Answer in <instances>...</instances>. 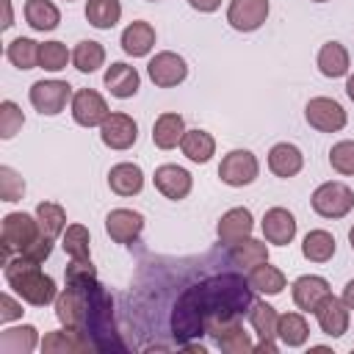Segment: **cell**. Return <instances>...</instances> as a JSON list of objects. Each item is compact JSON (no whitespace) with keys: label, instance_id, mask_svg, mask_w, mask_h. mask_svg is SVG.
<instances>
[{"label":"cell","instance_id":"cell-1","mask_svg":"<svg viewBox=\"0 0 354 354\" xmlns=\"http://www.w3.org/2000/svg\"><path fill=\"white\" fill-rule=\"evenodd\" d=\"M124 299V318L136 351H199V337H216L254 304L249 277L227 254L147 263Z\"/></svg>","mask_w":354,"mask_h":354},{"label":"cell","instance_id":"cell-2","mask_svg":"<svg viewBox=\"0 0 354 354\" xmlns=\"http://www.w3.org/2000/svg\"><path fill=\"white\" fill-rule=\"evenodd\" d=\"M75 282L83 285V293H86L83 335L94 343V351H127L130 346L122 340V329L116 326L111 293L97 282V277H83V279H75Z\"/></svg>","mask_w":354,"mask_h":354},{"label":"cell","instance_id":"cell-3","mask_svg":"<svg viewBox=\"0 0 354 354\" xmlns=\"http://www.w3.org/2000/svg\"><path fill=\"white\" fill-rule=\"evenodd\" d=\"M6 266V282L33 307H44L55 299V282L53 277L41 274L39 263L22 257V254H14L11 260L3 263Z\"/></svg>","mask_w":354,"mask_h":354},{"label":"cell","instance_id":"cell-4","mask_svg":"<svg viewBox=\"0 0 354 354\" xmlns=\"http://www.w3.org/2000/svg\"><path fill=\"white\" fill-rule=\"evenodd\" d=\"M39 235H41V230H39V221L36 218H30L28 213H8L3 218V232H0V241H3V263L11 260L14 254H22Z\"/></svg>","mask_w":354,"mask_h":354},{"label":"cell","instance_id":"cell-5","mask_svg":"<svg viewBox=\"0 0 354 354\" xmlns=\"http://www.w3.org/2000/svg\"><path fill=\"white\" fill-rule=\"evenodd\" d=\"M354 207V191L343 183H324L313 194V210L324 218H343Z\"/></svg>","mask_w":354,"mask_h":354},{"label":"cell","instance_id":"cell-6","mask_svg":"<svg viewBox=\"0 0 354 354\" xmlns=\"http://www.w3.org/2000/svg\"><path fill=\"white\" fill-rule=\"evenodd\" d=\"M69 97H72V86L66 80H36L30 86V102L41 116L61 113Z\"/></svg>","mask_w":354,"mask_h":354},{"label":"cell","instance_id":"cell-7","mask_svg":"<svg viewBox=\"0 0 354 354\" xmlns=\"http://www.w3.org/2000/svg\"><path fill=\"white\" fill-rule=\"evenodd\" d=\"M218 177H221V183L235 185V188L249 185L257 177V158L249 149H232V152H227L221 158Z\"/></svg>","mask_w":354,"mask_h":354},{"label":"cell","instance_id":"cell-8","mask_svg":"<svg viewBox=\"0 0 354 354\" xmlns=\"http://www.w3.org/2000/svg\"><path fill=\"white\" fill-rule=\"evenodd\" d=\"M304 116H307V122H310L315 130H321V133H337V130H343V124H346V111H343V105L335 102V100H329V97H313V100L307 102V108H304Z\"/></svg>","mask_w":354,"mask_h":354},{"label":"cell","instance_id":"cell-9","mask_svg":"<svg viewBox=\"0 0 354 354\" xmlns=\"http://www.w3.org/2000/svg\"><path fill=\"white\" fill-rule=\"evenodd\" d=\"M100 138L111 149H127L138 138V124L127 113H108L105 122L100 124Z\"/></svg>","mask_w":354,"mask_h":354},{"label":"cell","instance_id":"cell-10","mask_svg":"<svg viewBox=\"0 0 354 354\" xmlns=\"http://www.w3.org/2000/svg\"><path fill=\"white\" fill-rule=\"evenodd\" d=\"M147 72H149V77H152L155 86H160V88H171V86H177V83L185 80L188 66H185V61H183L177 53L163 50V53H158V55L147 64Z\"/></svg>","mask_w":354,"mask_h":354},{"label":"cell","instance_id":"cell-11","mask_svg":"<svg viewBox=\"0 0 354 354\" xmlns=\"http://www.w3.org/2000/svg\"><path fill=\"white\" fill-rule=\"evenodd\" d=\"M313 313H315V318H318V326H321L324 335H329V337H340V335L348 329V304H346L343 299L332 296V293H326V296L318 301V307H315Z\"/></svg>","mask_w":354,"mask_h":354},{"label":"cell","instance_id":"cell-12","mask_svg":"<svg viewBox=\"0 0 354 354\" xmlns=\"http://www.w3.org/2000/svg\"><path fill=\"white\" fill-rule=\"evenodd\" d=\"M277 321H279V315H277V310L271 304L254 301L249 307V324H252V329L260 337V343L254 346V351H268V354L277 351V343H274V337H277Z\"/></svg>","mask_w":354,"mask_h":354},{"label":"cell","instance_id":"cell-13","mask_svg":"<svg viewBox=\"0 0 354 354\" xmlns=\"http://www.w3.org/2000/svg\"><path fill=\"white\" fill-rule=\"evenodd\" d=\"M266 17H268V0H232L227 8V22L241 33L257 30L266 22Z\"/></svg>","mask_w":354,"mask_h":354},{"label":"cell","instance_id":"cell-14","mask_svg":"<svg viewBox=\"0 0 354 354\" xmlns=\"http://www.w3.org/2000/svg\"><path fill=\"white\" fill-rule=\"evenodd\" d=\"M105 116H108V105H105V100H102L94 88H80V91H75V97H72V119H75L77 124H83V127H97V124L105 122Z\"/></svg>","mask_w":354,"mask_h":354},{"label":"cell","instance_id":"cell-15","mask_svg":"<svg viewBox=\"0 0 354 354\" xmlns=\"http://www.w3.org/2000/svg\"><path fill=\"white\" fill-rule=\"evenodd\" d=\"M105 230L116 243H133V241H138V235L144 230V216L136 210H127V207H116L108 213Z\"/></svg>","mask_w":354,"mask_h":354},{"label":"cell","instance_id":"cell-16","mask_svg":"<svg viewBox=\"0 0 354 354\" xmlns=\"http://www.w3.org/2000/svg\"><path fill=\"white\" fill-rule=\"evenodd\" d=\"M155 188L166 196V199H185L191 191V174L183 166L166 163L155 169Z\"/></svg>","mask_w":354,"mask_h":354},{"label":"cell","instance_id":"cell-17","mask_svg":"<svg viewBox=\"0 0 354 354\" xmlns=\"http://www.w3.org/2000/svg\"><path fill=\"white\" fill-rule=\"evenodd\" d=\"M216 232H218V241H221L224 246L241 243V241L249 238V232H252V213H249L246 207H232V210H227V213L218 218Z\"/></svg>","mask_w":354,"mask_h":354},{"label":"cell","instance_id":"cell-18","mask_svg":"<svg viewBox=\"0 0 354 354\" xmlns=\"http://www.w3.org/2000/svg\"><path fill=\"white\" fill-rule=\"evenodd\" d=\"M263 235L268 243H277V246H285L293 241L296 235V218L285 210V207H271L266 210L263 216Z\"/></svg>","mask_w":354,"mask_h":354},{"label":"cell","instance_id":"cell-19","mask_svg":"<svg viewBox=\"0 0 354 354\" xmlns=\"http://www.w3.org/2000/svg\"><path fill=\"white\" fill-rule=\"evenodd\" d=\"M41 351L44 354H69V351H94V343L77 332V329H69L64 326L61 332H50L44 335L41 340Z\"/></svg>","mask_w":354,"mask_h":354},{"label":"cell","instance_id":"cell-20","mask_svg":"<svg viewBox=\"0 0 354 354\" xmlns=\"http://www.w3.org/2000/svg\"><path fill=\"white\" fill-rule=\"evenodd\" d=\"M105 86H108V91H111L113 97L127 100V97H133V94L138 91L141 77H138L136 66H127V64L116 61V64H111L108 72H105Z\"/></svg>","mask_w":354,"mask_h":354},{"label":"cell","instance_id":"cell-21","mask_svg":"<svg viewBox=\"0 0 354 354\" xmlns=\"http://www.w3.org/2000/svg\"><path fill=\"white\" fill-rule=\"evenodd\" d=\"M326 293H329V282H326L324 277L307 274V277H299V279L293 282V301H296L299 310L313 313V310L318 307V301H321Z\"/></svg>","mask_w":354,"mask_h":354},{"label":"cell","instance_id":"cell-22","mask_svg":"<svg viewBox=\"0 0 354 354\" xmlns=\"http://www.w3.org/2000/svg\"><path fill=\"white\" fill-rule=\"evenodd\" d=\"M152 47H155V28L149 22L136 19V22H130L124 28V33H122V50L127 55L138 58V55H147Z\"/></svg>","mask_w":354,"mask_h":354},{"label":"cell","instance_id":"cell-23","mask_svg":"<svg viewBox=\"0 0 354 354\" xmlns=\"http://www.w3.org/2000/svg\"><path fill=\"white\" fill-rule=\"evenodd\" d=\"M301 163H304V158H301L299 147H293V144H288V141L274 144L271 152H268V169H271L277 177H285V180H288V177L299 174V171H301Z\"/></svg>","mask_w":354,"mask_h":354},{"label":"cell","instance_id":"cell-24","mask_svg":"<svg viewBox=\"0 0 354 354\" xmlns=\"http://www.w3.org/2000/svg\"><path fill=\"white\" fill-rule=\"evenodd\" d=\"M108 185L119 196H133V194H138L144 188V171L136 163H116L108 171Z\"/></svg>","mask_w":354,"mask_h":354},{"label":"cell","instance_id":"cell-25","mask_svg":"<svg viewBox=\"0 0 354 354\" xmlns=\"http://www.w3.org/2000/svg\"><path fill=\"white\" fill-rule=\"evenodd\" d=\"M183 136H185V122L180 113H160L152 124V141L160 149L177 147L183 141Z\"/></svg>","mask_w":354,"mask_h":354},{"label":"cell","instance_id":"cell-26","mask_svg":"<svg viewBox=\"0 0 354 354\" xmlns=\"http://www.w3.org/2000/svg\"><path fill=\"white\" fill-rule=\"evenodd\" d=\"M180 147H183V155L188 160H194V163H207L213 158V152H216L213 136L207 130H199V127L196 130H185Z\"/></svg>","mask_w":354,"mask_h":354},{"label":"cell","instance_id":"cell-27","mask_svg":"<svg viewBox=\"0 0 354 354\" xmlns=\"http://www.w3.org/2000/svg\"><path fill=\"white\" fill-rule=\"evenodd\" d=\"M318 69L326 77H343L348 72V53L340 41H326L318 50Z\"/></svg>","mask_w":354,"mask_h":354},{"label":"cell","instance_id":"cell-28","mask_svg":"<svg viewBox=\"0 0 354 354\" xmlns=\"http://www.w3.org/2000/svg\"><path fill=\"white\" fill-rule=\"evenodd\" d=\"M25 19L33 30H55L61 22V14L50 0H28L25 3Z\"/></svg>","mask_w":354,"mask_h":354},{"label":"cell","instance_id":"cell-29","mask_svg":"<svg viewBox=\"0 0 354 354\" xmlns=\"http://www.w3.org/2000/svg\"><path fill=\"white\" fill-rule=\"evenodd\" d=\"M249 285H252L254 290H260V293L277 296V293H282V288H285V274H282L279 268L268 266V260H266V263L249 268Z\"/></svg>","mask_w":354,"mask_h":354},{"label":"cell","instance_id":"cell-30","mask_svg":"<svg viewBox=\"0 0 354 354\" xmlns=\"http://www.w3.org/2000/svg\"><path fill=\"white\" fill-rule=\"evenodd\" d=\"M301 254L313 263H326L335 254V238L326 230H310L301 243Z\"/></svg>","mask_w":354,"mask_h":354},{"label":"cell","instance_id":"cell-31","mask_svg":"<svg viewBox=\"0 0 354 354\" xmlns=\"http://www.w3.org/2000/svg\"><path fill=\"white\" fill-rule=\"evenodd\" d=\"M227 249H230V257L235 260V266H241L243 271H246V268H254V266H260V263L268 260L266 243H263V241H254V238H243L241 243L227 246Z\"/></svg>","mask_w":354,"mask_h":354},{"label":"cell","instance_id":"cell-32","mask_svg":"<svg viewBox=\"0 0 354 354\" xmlns=\"http://www.w3.org/2000/svg\"><path fill=\"white\" fill-rule=\"evenodd\" d=\"M36 343H39L36 329L28 326V324L25 326H17V329H6L0 335V351L3 354H28V351L36 348Z\"/></svg>","mask_w":354,"mask_h":354},{"label":"cell","instance_id":"cell-33","mask_svg":"<svg viewBox=\"0 0 354 354\" xmlns=\"http://www.w3.org/2000/svg\"><path fill=\"white\" fill-rule=\"evenodd\" d=\"M119 17H122L119 0H88V3H86V19H88L94 28H100V30L113 28V25L119 22Z\"/></svg>","mask_w":354,"mask_h":354},{"label":"cell","instance_id":"cell-34","mask_svg":"<svg viewBox=\"0 0 354 354\" xmlns=\"http://www.w3.org/2000/svg\"><path fill=\"white\" fill-rule=\"evenodd\" d=\"M307 321L299 315V313H285L279 315L277 321V337L285 343V346H304L307 343Z\"/></svg>","mask_w":354,"mask_h":354},{"label":"cell","instance_id":"cell-35","mask_svg":"<svg viewBox=\"0 0 354 354\" xmlns=\"http://www.w3.org/2000/svg\"><path fill=\"white\" fill-rule=\"evenodd\" d=\"M102 61H105V50L100 41L86 39V41H77L72 50V64L77 72H94L102 66Z\"/></svg>","mask_w":354,"mask_h":354},{"label":"cell","instance_id":"cell-36","mask_svg":"<svg viewBox=\"0 0 354 354\" xmlns=\"http://www.w3.org/2000/svg\"><path fill=\"white\" fill-rule=\"evenodd\" d=\"M6 55H8V61H11L17 69H33V66L39 64V44H36L33 39L19 36V39H14V41L8 44Z\"/></svg>","mask_w":354,"mask_h":354},{"label":"cell","instance_id":"cell-37","mask_svg":"<svg viewBox=\"0 0 354 354\" xmlns=\"http://www.w3.org/2000/svg\"><path fill=\"white\" fill-rule=\"evenodd\" d=\"M36 221H39V230L47 235V238H55L58 232H64V224H66V213L61 205L55 202H41L36 207Z\"/></svg>","mask_w":354,"mask_h":354},{"label":"cell","instance_id":"cell-38","mask_svg":"<svg viewBox=\"0 0 354 354\" xmlns=\"http://www.w3.org/2000/svg\"><path fill=\"white\" fill-rule=\"evenodd\" d=\"M216 346H218L221 351H227V354H249V351H254V346H252L249 335L243 332L241 321L232 324V326H227V329L216 337Z\"/></svg>","mask_w":354,"mask_h":354},{"label":"cell","instance_id":"cell-39","mask_svg":"<svg viewBox=\"0 0 354 354\" xmlns=\"http://www.w3.org/2000/svg\"><path fill=\"white\" fill-rule=\"evenodd\" d=\"M64 252L72 260H86L88 257V230L83 224H69L64 230Z\"/></svg>","mask_w":354,"mask_h":354},{"label":"cell","instance_id":"cell-40","mask_svg":"<svg viewBox=\"0 0 354 354\" xmlns=\"http://www.w3.org/2000/svg\"><path fill=\"white\" fill-rule=\"evenodd\" d=\"M66 61H69V53H66V47L61 41H44V44H39V66L41 69L58 72V69L66 66Z\"/></svg>","mask_w":354,"mask_h":354},{"label":"cell","instance_id":"cell-41","mask_svg":"<svg viewBox=\"0 0 354 354\" xmlns=\"http://www.w3.org/2000/svg\"><path fill=\"white\" fill-rule=\"evenodd\" d=\"M25 124V116L17 102L3 100L0 102V138H14Z\"/></svg>","mask_w":354,"mask_h":354},{"label":"cell","instance_id":"cell-42","mask_svg":"<svg viewBox=\"0 0 354 354\" xmlns=\"http://www.w3.org/2000/svg\"><path fill=\"white\" fill-rule=\"evenodd\" d=\"M25 194V183L22 177L11 169V166H0V199L3 202H17Z\"/></svg>","mask_w":354,"mask_h":354},{"label":"cell","instance_id":"cell-43","mask_svg":"<svg viewBox=\"0 0 354 354\" xmlns=\"http://www.w3.org/2000/svg\"><path fill=\"white\" fill-rule=\"evenodd\" d=\"M329 163L340 174H354V141H337L329 149Z\"/></svg>","mask_w":354,"mask_h":354},{"label":"cell","instance_id":"cell-44","mask_svg":"<svg viewBox=\"0 0 354 354\" xmlns=\"http://www.w3.org/2000/svg\"><path fill=\"white\" fill-rule=\"evenodd\" d=\"M83 277H97V268L91 266V260H72L66 266V282H75V279H83Z\"/></svg>","mask_w":354,"mask_h":354},{"label":"cell","instance_id":"cell-45","mask_svg":"<svg viewBox=\"0 0 354 354\" xmlns=\"http://www.w3.org/2000/svg\"><path fill=\"white\" fill-rule=\"evenodd\" d=\"M22 315V304H17L8 293L0 296V321H14Z\"/></svg>","mask_w":354,"mask_h":354},{"label":"cell","instance_id":"cell-46","mask_svg":"<svg viewBox=\"0 0 354 354\" xmlns=\"http://www.w3.org/2000/svg\"><path fill=\"white\" fill-rule=\"evenodd\" d=\"M188 3H191V8L205 11V14H210V11H216L221 6V0H188Z\"/></svg>","mask_w":354,"mask_h":354},{"label":"cell","instance_id":"cell-47","mask_svg":"<svg viewBox=\"0 0 354 354\" xmlns=\"http://www.w3.org/2000/svg\"><path fill=\"white\" fill-rule=\"evenodd\" d=\"M343 301L348 304V310H354V279L346 282V288H343Z\"/></svg>","mask_w":354,"mask_h":354},{"label":"cell","instance_id":"cell-48","mask_svg":"<svg viewBox=\"0 0 354 354\" xmlns=\"http://www.w3.org/2000/svg\"><path fill=\"white\" fill-rule=\"evenodd\" d=\"M3 11H6V22H3V28H11V3H8V0H3Z\"/></svg>","mask_w":354,"mask_h":354},{"label":"cell","instance_id":"cell-49","mask_svg":"<svg viewBox=\"0 0 354 354\" xmlns=\"http://www.w3.org/2000/svg\"><path fill=\"white\" fill-rule=\"evenodd\" d=\"M346 94H348V97L354 100V75H351V77L346 80Z\"/></svg>","mask_w":354,"mask_h":354},{"label":"cell","instance_id":"cell-50","mask_svg":"<svg viewBox=\"0 0 354 354\" xmlns=\"http://www.w3.org/2000/svg\"><path fill=\"white\" fill-rule=\"evenodd\" d=\"M348 241H351V249H354V227L348 230Z\"/></svg>","mask_w":354,"mask_h":354},{"label":"cell","instance_id":"cell-51","mask_svg":"<svg viewBox=\"0 0 354 354\" xmlns=\"http://www.w3.org/2000/svg\"><path fill=\"white\" fill-rule=\"evenodd\" d=\"M315 3H326V0H315Z\"/></svg>","mask_w":354,"mask_h":354},{"label":"cell","instance_id":"cell-52","mask_svg":"<svg viewBox=\"0 0 354 354\" xmlns=\"http://www.w3.org/2000/svg\"><path fill=\"white\" fill-rule=\"evenodd\" d=\"M149 3H158V0H149Z\"/></svg>","mask_w":354,"mask_h":354}]
</instances>
